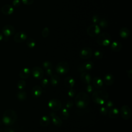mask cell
Listing matches in <instances>:
<instances>
[{"label":"cell","instance_id":"26","mask_svg":"<svg viewBox=\"0 0 132 132\" xmlns=\"http://www.w3.org/2000/svg\"><path fill=\"white\" fill-rule=\"evenodd\" d=\"M39 123L41 126L46 127L50 123V118L47 116H43L40 119Z\"/></svg>","mask_w":132,"mask_h":132},{"label":"cell","instance_id":"36","mask_svg":"<svg viewBox=\"0 0 132 132\" xmlns=\"http://www.w3.org/2000/svg\"><path fill=\"white\" fill-rule=\"evenodd\" d=\"M99 112L102 116H106L108 114V109L105 106H102L100 108Z\"/></svg>","mask_w":132,"mask_h":132},{"label":"cell","instance_id":"34","mask_svg":"<svg viewBox=\"0 0 132 132\" xmlns=\"http://www.w3.org/2000/svg\"><path fill=\"white\" fill-rule=\"evenodd\" d=\"M42 36L43 38H46L48 36L49 34H50V30L48 27H45L43 28V29L42 30Z\"/></svg>","mask_w":132,"mask_h":132},{"label":"cell","instance_id":"23","mask_svg":"<svg viewBox=\"0 0 132 132\" xmlns=\"http://www.w3.org/2000/svg\"><path fill=\"white\" fill-rule=\"evenodd\" d=\"M92 83H93V86L95 88L97 89H100L103 87L104 82L103 80L100 77L96 76L93 79Z\"/></svg>","mask_w":132,"mask_h":132},{"label":"cell","instance_id":"40","mask_svg":"<svg viewBox=\"0 0 132 132\" xmlns=\"http://www.w3.org/2000/svg\"><path fill=\"white\" fill-rule=\"evenodd\" d=\"M73 105H74V102L72 100H69L65 103V107L67 109H70L73 107Z\"/></svg>","mask_w":132,"mask_h":132},{"label":"cell","instance_id":"30","mask_svg":"<svg viewBox=\"0 0 132 132\" xmlns=\"http://www.w3.org/2000/svg\"><path fill=\"white\" fill-rule=\"evenodd\" d=\"M26 85V82L25 80H24L23 79H21V80H19L18 82H17V88L20 90H23Z\"/></svg>","mask_w":132,"mask_h":132},{"label":"cell","instance_id":"48","mask_svg":"<svg viewBox=\"0 0 132 132\" xmlns=\"http://www.w3.org/2000/svg\"><path fill=\"white\" fill-rule=\"evenodd\" d=\"M0 132H4V131L3 130H2L1 129H0Z\"/></svg>","mask_w":132,"mask_h":132},{"label":"cell","instance_id":"21","mask_svg":"<svg viewBox=\"0 0 132 132\" xmlns=\"http://www.w3.org/2000/svg\"><path fill=\"white\" fill-rule=\"evenodd\" d=\"M60 81V77L56 74H53L52 76L50 77V84L53 87H56L58 86Z\"/></svg>","mask_w":132,"mask_h":132},{"label":"cell","instance_id":"18","mask_svg":"<svg viewBox=\"0 0 132 132\" xmlns=\"http://www.w3.org/2000/svg\"><path fill=\"white\" fill-rule=\"evenodd\" d=\"M114 77L110 73L106 74L103 77V82L107 86H111L114 82Z\"/></svg>","mask_w":132,"mask_h":132},{"label":"cell","instance_id":"5","mask_svg":"<svg viewBox=\"0 0 132 132\" xmlns=\"http://www.w3.org/2000/svg\"><path fill=\"white\" fill-rule=\"evenodd\" d=\"M56 71L59 74H65L69 70V65L68 63L64 61H62L58 63L55 68Z\"/></svg>","mask_w":132,"mask_h":132},{"label":"cell","instance_id":"28","mask_svg":"<svg viewBox=\"0 0 132 132\" xmlns=\"http://www.w3.org/2000/svg\"><path fill=\"white\" fill-rule=\"evenodd\" d=\"M17 98L20 101H23L26 99L27 98V93L25 91L21 90L20 91L18 92L16 94Z\"/></svg>","mask_w":132,"mask_h":132},{"label":"cell","instance_id":"11","mask_svg":"<svg viewBox=\"0 0 132 132\" xmlns=\"http://www.w3.org/2000/svg\"><path fill=\"white\" fill-rule=\"evenodd\" d=\"M94 67V63L92 61H87L81 64H80L78 67V70L80 72H86V71L91 70Z\"/></svg>","mask_w":132,"mask_h":132},{"label":"cell","instance_id":"10","mask_svg":"<svg viewBox=\"0 0 132 132\" xmlns=\"http://www.w3.org/2000/svg\"><path fill=\"white\" fill-rule=\"evenodd\" d=\"M32 76L37 79H41L44 75V72L40 67H35L31 71Z\"/></svg>","mask_w":132,"mask_h":132},{"label":"cell","instance_id":"1","mask_svg":"<svg viewBox=\"0 0 132 132\" xmlns=\"http://www.w3.org/2000/svg\"><path fill=\"white\" fill-rule=\"evenodd\" d=\"M109 94L107 92L103 90H95L92 93V99L96 104L104 105L108 100Z\"/></svg>","mask_w":132,"mask_h":132},{"label":"cell","instance_id":"47","mask_svg":"<svg viewBox=\"0 0 132 132\" xmlns=\"http://www.w3.org/2000/svg\"><path fill=\"white\" fill-rule=\"evenodd\" d=\"M3 35L2 33L0 32V41H2L3 40Z\"/></svg>","mask_w":132,"mask_h":132},{"label":"cell","instance_id":"39","mask_svg":"<svg viewBox=\"0 0 132 132\" xmlns=\"http://www.w3.org/2000/svg\"><path fill=\"white\" fill-rule=\"evenodd\" d=\"M67 93H68V95L69 97H73L75 96L76 90L74 89H73V88H70V89H69Z\"/></svg>","mask_w":132,"mask_h":132},{"label":"cell","instance_id":"32","mask_svg":"<svg viewBox=\"0 0 132 132\" xmlns=\"http://www.w3.org/2000/svg\"><path fill=\"white\" fill-rule=\"evenodd\" d=\"M94 56L96 59H101L103 57V53L99 50H96L94 53Z\"/></svg>","mask_w":132,"mask_h":132},{"label":"cell","instance_id":"3","mask_svg":"<svg viewBox=\"0 0 132 132\" xmlns=\"http://www.w3.org/2000/svg\"><path fill=\"white\" fill-rule=\"evenodd\" d=\"M17 114L13 109H8L6 110L2 117V121L6 126H11L16 121Z\"/></svg>","mask_w":132,"mask_h":132},{"label":"cell","instance_id":"14","mask_svg":"<svg viewBox=\"0 0 132 132\" xmlns=\"http://www.w3.org/2000/svg\"><path fill=\"white\" fill-rule=\"evenodd\" d=\"M50 116L52 118V121L53 124L56 127H60L62 125V121L60 118H59L56 113L51 112Z\"/></svg>","mask_w":132,"mask_h":132},{"label":"cell","instance_id":"33","mask_svg":"<svg viewBox=\"0 0 132 132\" xmlns=\"http://www.w3.org/2000/svg\"><path fill=\"white\" fill-rule=\"evenodd\" d=\"M86 90L88 93H92L95 90L94 87L90 84H87L86 86Z\"/></svg>","mask_w":132,"mask_h":132},{"label":"cell","instance_id":"43","mask_svg":"<svg viewBox=\"0 0 132 132\" xmlns=\"http://www.w3.org/2000/svg\"><path fill=\"white\" fill-rule=\"evenodd\" d=\"M45 74L47 76L51 77L53 75V72L52 69H47L45 70Z\"/></svg>","mask_w":132,"mask_h":132},{"label":"cell","instance_id":"2","mask_svg":"<svg viewBox=\"0 0 132 132\" xmlns=\"http://www.w3.org/2000/svg\"><path fill=\"white\" fill-rule=\"evenodd\" d=\"M90 97L88 94L84 92L78 93L75 97L74 103L79 109L85 108L89 104Z\"/></svg>","mask_w":132,"mask_h":132},{"label":"cell","instance_id":"25","mask_svg":"<svg viewBox=\"0 0 132 132\" xmlns=\"http://www.w3.org/2000/svg\"><path fill=\"white\" fill-rule=\"evenodd\" d=\"M120 113L119 110L117 108H112L110 109H109V111H108V114L109 118L112 119L117 118Z\"/></svg>","mask_w":132,"mask_h":132},{"label":"cell","instance_id":"22","mask_svg":"<svg viewBox=\"0 0 132 132\" xmlns=\"http://www.w3.org/2000/svg\"><path fill=\"white\" fill-rule=\"evenodd\" d=\"M110 48L114 52H119L122 48V45L121 42L118 41H113L110 44Z\"/></svg>","mask_w":132,"mask_h":132},{"label":"cell","instance_id":"4","mask_svg":"<svg viewBox=\"0 0 132 132\" xmlns=\"http://www.w3.org/2000/svg\"><path fill=\"white\" fill-rule=\"evenodd\" d=\"M112 38L108 32H104L98 35L96 39L97 44L101 46H108L111 42Z\"/></svg>","mask_w":132,"mask_h":132},{"label":"cell","instance_id":"46","mask_svg":"<svg viewBox=\"0 0 132 132\" xmlns=\"http://www.w3.org/2000/svg\"><path fill=\"white\" fill-rule=\"evenodd\" d=\"M4 132H15V131L13 129H12L11 128L7 127V128H5Z\"/></svg>","mask_w":132,"mask_h":132},{"label":"cell","instance_id":"9","mask_svg":"<svg viewBox=\"0 0 132 132\" xmlns=\"http://www.w3.org/2000/svg\"><path fill=\"white\" fill-rule=\"evenodd\" d=\"M92 50L91 48L89 47H84L80 50L79 55L81 58L84 59H87L92 56Z\"/></svg>","mask_w":132,"mask_h":132},{"label":"cell","instance_id":"35","mask_svg":"<svg viewBox=\"0 0 132 132\" xmlns=\"http://www.w3.org/2000/svg\"><path fill=\"white\" fill-rule=\"evenodd\" d=\"M42 67L45 70L47 69H52L53 67V64L50 61H45L43 62Z\"/></svg>","mask_w":132,"mask_h":132},{"label":"cell","instance_id":"6","mask_svg":"<svg viewBox=\"0 0 132 132\" xmlns=\"http://www.w3.org/2000/svg\"><path fill=\"white\" fill-rule=\"evenodd\" d=\"M100 27L97 24H93L90 25L87 29L86 32L88 36L94 37L97 36L100 32Z\"/></svg>","mask_w":132,"mask_h":132},{"label":"cell","instance_id":"42","mask_svg":"<svg viewBox=\"0 0 132 132\" xmlns=\"http://www.w3.org/2000/svg\"><path fill=\"white\" fill-rule=\"evenodd\" d=\"M34 0H22L23 4L26 5H31L33 4Z\"/></svg>","mask_w":132,"mask_h":132},{"label":"cell","instance_id":"15","mask_svg":"<svg viewBox=\"0 0 132 132\" xmlns=\"http://www.w3.org/2000/svg\"><path fill=\"white\" fill-rule=\"evenodd\" d=\"M42 93V89L41 86L39 85H35L33 87L31 90V95L35 98L39 97Z\"/></svg>","mask_w":132,"mask_h":132},{"label":"cell","instance_id":"13","mask_svg":"<svg viewBox=\"0 0 132 132\" xmlns=\"http://www.w3.org/2000/svg\"><path fill=\"white\" fill-rule=\"evenodd\" d=\"M27 38L26 33L24 31H21L18 32L14 35L13 39L14 41L16 43H22L25 41Z\"/></svg>","mask_w":132,"mask_h":132},{"label":"cell","instance_id":"19","mask_svg":"<svg viewBox=\"0 0 132 132\" xmlns=\"http://www.w3.org/2000/svg\"><path fill=\"white\" fill-rule=\"evenodd\" d=\"M64 84L68 89L72 88L75 85V80L72 76H67L64 80Z\"/></svg>","mask_w":132,"mask_h":132},{"label":"cell","instance_id":"8","mask_svg":"<svg viewBox=\"0 0 132 132\" xmlns=\"http://www.w3.org/2000/svg\"><path fill=\"white\" fill-rule=\"evenodd\" d=\"M120 113L121 117L125 120H127L131 117V110L129 107L126 105H123L121 107L120 110Z\"/></svg>","mask_w":132,"mask_h":132},{"label":"cell","instance_id":"45","mask_svg":"<svg viewBox=\"0 0 132 132\" xmlns=\"http://www.w3.org/2000/svg\"><path fill=\"white\" fill-rule=\"evenodd\" d=\"M127 75L128 76V77L131 79H132V70L131 69H130L128 71H127Z\"/></svg>","mask_w":132,"mask_h":132},{"label":"cell","instance_id":"38","mask_svg":"<svg viewBox=\"0 0 132 132\" xmlns=\"http://www.w3.org/2000/svg\"><path fill=\"white\" fill-rule=\"evenodd\" d=\"M105 107L108 109H110L111 108H113V106H114V103L112 101H110V100H107L105 104Z\"/></svg>","mask_w":132,"mask_h":132},{"label":"cell","instance_id":"27","mask_svg":"<svg viewBox=\"0 0 132 132\" xmlns=\"http://www.w3.org/2000/svg\"><path fill=\"white\" fill-rule=\"evenodd\" d=\"M59 114H60L61 118L64 120H67L69 118V116H70L69 111L68 109L66 108H62L60 111Z\"/></svg>","mask_w":132,"mask_h":132},{"label":"cell","instance_id":"24","mask_svg":"<svg viewBox=\"0 0 132 132\" xmlns=\"http://www.w3.org/2000/svg\"><path fill=\"white\" fill-rule=\"evenodd\" d=\"M119 35L123 39L127 38L130 35V31L127 27H124L121 28L119 30Z\"/></svg>","mask_w":132,"mask_h":132},{"label":"cell","instance_id":"31","mask_svg":"<svg viewBox=\"0 0 132 132\" xmlns=\"http://www.w3.org/2000/svg\"><path fill=\"white\" fill-rule=\"evenodd\" d=\"M98 24L99 26L102 28H106L108 26V22L107 20L105 18L100 19Z\"/></svg>","mask_w":132,"mask_h":132},{"label":"cell","instance_id":"29","mask_svg":"<svg viewBox=\"0 0 132 132\" xmlns=\"http://www.w3.org/2000/svg\"><path fill=\"white\" fill-rule=\"evenodd\" d=\"M26 45L29 48H34L36 45V41L32 38H29L26 41Z\"/></svg>","mask_w":132,"mask_h":132},{"label":"cell","instance_id":"7","mask_svg":"<svg viewBox=\"0 0 132 132\" xmlns=\"http://www.w3.org/2000/svg\"><path fill=\"white\" fill-rule=\"evenodd\" d=\"M48 106L53 111H58L62 107V103L59 100L53 98L49 101Z\"/></svg>","mask_w":132,"mask_h":132},{"label":"cell","instance_id":"12","mask_svg":"<svg viewBox=\"0 0 132 132\" xmlns=\"http://www.w3.org/2000/svg\"><path fill=\"white\" fill-rule=\"evenodd\" d=\"M2 32L6 37H9L14 34L15 28L11 25H6L3 27Z\"/></svg>","mask_w":132,"mask_h":132},{"label":"cell","instance_id":"37","mask_svg":"<svg viewBox=\"0 0 132 132\" xmlns=\"http://www.w3.org/2000/svg\"><path fill=\"white\" fill-rule=\"evenodd\" d=\"M50 82H49V80L47 78H43L41 80V82H40V84L41 85V86L44 88H46L48 84H49Z\"/></svg>","mask_w":132,"mask_h":132},{"label":"cell","instance_id":"16","mask_svg":"<svg viewBox=\"0 0 132 132\" xmlns=\"http://www.w3.org/2000/svg\"><path fill=\"white\" fill-rule=\"evenodd\" d=\"M80 78L81 81L86 84H90L92 81V78H91V75L87 72H81L80 74Z\"/></svg>","mask_w":132,"mask_h":132},{"label":"cell","instance_id":"20","mask_svg":"<svg viewBox=\"0 0 132 132\" xmlns=\"http://www.w3.org/2000/svg\"><path fill=\"white\" fill-rule=\"evenodd\" d=\"M30 73L31 71L29 68H24L20 71L19 76L22 79H27L30 76Z\"/></svg>","mask_w":132,"mask_h":132},{"label":"cell","instance_id":"41","mask_svg":"<svg viewBox=\"0 0 132 132\" xmlns=\"http://www.w3.org/2000/svg\"><path fill=\"white\" fill-rule=\"evenodd\" d=\"M100 20V18L98 15H94L92 17V22H93L94 24H98V22Z\"/></svg>","mask_w":132,"mask_h":132},{"label":"cell","instance_id":"44","mask_svg":"<svg viewBox=\"0 0 132 132\" xmlns=\"http://www.w3.org/2000/svg\"><path fill=\"white\" fill-rule=\"evenodd\" d=\"M21 4V2L20 0H13L12 1V5L15 7H19Z\"/></svg>","mask_w":132,"mask_h":132},{"label":"cell","instance_id":"17","mask_svg":"<svg viewBox=\"0 0 132 132\" xmlns=\"http://www.w3.org/2000/svg\"><path fill=\"white\" fill-rule=\"evenodd\" d=\"M14 9L12 6L9 4L4 5L1 8L2 13L6 15L11 14L13 12Z\"/></svg>","mask_w":132,"mask_h":132}]
</instances>
